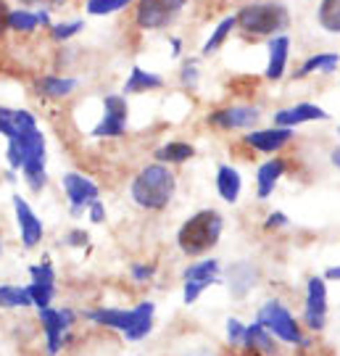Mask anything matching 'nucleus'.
Segmentation results:
<instances>
[{
	"instance_id": "5701e85b",
	"label": "nucleus",
	"mask_w": 340,
	"mask_h": 356,
	"mask_svg": "<svg viewBox=\"0 0 340 356\" xmlns=\"http://www.w3.org/2000/svg\"><path fill=\"white\" fill-rule=\"evenodd\" d=\"M161 88H164V76L161 74L148 72V69H143V66H132L122 95H138V92H151V90H161Z\"/></svg>"
},
{
	"instance_id": "aec40b11",
	"label": "nucleus",
	"mask_w": 340,
	"mask_h": 356,
	"mask_svg": "<svg viewBox=\"0 0 340 356\" xmlns=\"http://www.w3.org/2000/svg\"><path fill=\"white\" fill-rule=\"evenodd\" d=\"M51 13L48 8H38V11H29V8H16V11H8V29L13 32H35L38 26H51Z\"/></svg>"
},
{
	"instance_id": "f257e3e1",
	"label": "nucleus",
	"mask_w": 340,
	"mask_h": 356,
	"mask_svg": "<svg viewBox=\"0 0 340 356\" xmlns=\"http://www.w3.org/2000/svg\"><path fill=\"white\" fill-rule=\"evenodd\" d=\"M153 314H156V304L153 301H140L135 309H116V306L90 309V312H85V319L98 325V327L122 332L127 341L138 343L153 332Z\"/></svg>"
},
{
	"instance_id": "6e6552de",
	"label": "nucleus",
	"mask_w": 340,
	"mask_h": 356,
	"mask_svg": "<svg viewBox=\"0 0 340 356\" xmlns=\"http://www.w3.org/2000/svg\"><path fill=\"white\" fill-rule=\"evenodd\" d=\"M303 322L311 332L325 330L327 325V282L322 277L306 280V301H303Z\"/></svg>"
},
{
	"instance_id": "ea45409f",
	"label": "nucleus",
	"mask_w": 340,
	"mask_h": 356,
	"mask_svg": "<svg viewBox=\"0 0 340 356\" xmlns=\"http://www.w3.org/2000/svg\"><path fill=\"white\" fill-rule=\"evenodd\" d=\"M19 3H24V6H42V8H45V6H63V3H66V0H19Z\"/></svg>"
},
{
	"instance_id": "a878e982",
	"label": "nucleus",
	"mask_w": 340,
	"mask_h": 356,
	"mask_svg": "<svg viewBox=\"0 0 340 356\" xmlns=\"http://www.w3.org/2000/svg\"><path fill=\"white\" fill-rule=\"evenodd\" d=\"M338 61H340L338 53H316V56H309V58L303 61L301 69L296 72V76L301 79V76H309V74H314V72L332 74V72L338 69Z\"/></svg>"
},
{
	"instance_id": "412c9836",
	"label": "nucleus",
	"mask_w": 340,
	"mask_h": 356,
	"mask_svg": "<svg viewBox=\"0 0 340 356\" xmlns=\"http://www.w3.org/2000/svg\"><path fill=\"white\" fill-rule=\"evenodd\" d=\"M240 191H243V177L235 166L229 164H219L216 169V193L225 204H238Z\"/></svg>"
},
{
	"instance_id": "c85d7f7f",
	"label": "nucleus",
	"mask_w": 340,
	"mask_h": 356,
	"mask_svg": "<svg viewBox=\"0 0 340 356\" xmlns=\"http://www.w3.org/2000/svg\"><path fill=\"white\" fill-rule=\"evenodd\" d=\"M232 29H235V16H225V19L214 26L211 38L203 42V56H211V53L219 51V48L227 42V38L232 35Z\"/></svg>"
},
{
	"instance_id": "c03bdc74",
	"label": "nucleus",
	"mask_w": 340,
	"mask_h": 356,
	"mask_svg": "<svg viewBox=\"0 0 340 356\" xmlns=\"http://www.w3.org/2000/svg\"><path fill=\"white\" fill-rule=\"evenodd\" d=\"M0 256H3V241H0Z\"/></svg>"
},
{
	"instance_id": "0eeeda50",
	"label": "nucleus",
	"mask_w": 340,
	"mask_h": 356,
	"mask_svg": "<svg viewBox=\"0 0 340 356\" xmlns=\"http://www.w3.org/2000/svg\"><path fill=\"white\" fill-rule=\"evenodd\" d=\"M188 0H138L135 6V24L145 32H159L175 22Z\"/></svg>"
},
{
	"instance_id": "1a4fd4ad",
	"label": "nucleus",
	"mask_w": 340,
	"mask_h": 356,
	"mask_svg": "<svg viewBox=\"0 0 340 356\" xmlns=\"http://www.w3.org/2000/svg\"><path fill=\"white\" fill-rule=\"evenodd\" d=\"M127 119H129V106L124 95H106L103 116L92 127V138H122L127 132Z\"/></svg>"
},
{
	"instance_id": "bb28decb",
	"label": "nucleus",
	"mask_w": 340,
	"mask_h": 356,
	"mask_svg": "<svg viewBox=\"0 0 340 356\" xmlns=\"http://www.w3.org/2000/svg\"><path fill=\"white\" fill-rule=\"evenodd\" d=\"M316 19L325 32L330 35H340V0H322L319 3V11H316Z\"/></svg>"
},
{
	"instance_id": "4be33fe9",
	"label": "nucleus",
	"mask_w": 340,
	"mask_h": 356,
	"mask_svg": "<svg viewBox=\"0 0 340 356\" xmlns=\"http://www.w3.org/2000/svg\"><path fill=\"white\" fill-rule=\"evenodd\" d=\"M74 76H61V74H48V76H40L35 82V90H38L42 98H51V101H58V98H66L72 95L76 90Z\"/></svg>"
},
{
	"instance_id": "cd10ccee",
	"label": "nucleus",
	"mask_w": 340,
	"mask_h": 356,
	"mask_svg": "<svg viewBox=\"0 0 340 356\" xmlns=\"http://www.w3.org/2000/svg\"><path fill=\"white\" fill-rule=\"evenodd\" d=\"M32 306L24 285H0V309H26Z\"/></svg>"
},
{
	"instance_id": "2eb2a0df",
	"label": "nucleus",
	"mask_w": 340,
	"mask_h": 356,
	"mask_svg": "<svg viewBox=\"0 0 340 356\" xmlns=\"http://www.w3.org/2000/svg\"><path fill=\"white\" fill-rule=\"evenodd\" d=\"M293 140V129L290 127H266V129H253V132H248L245 138H243V143L245 145H251L253 151L259 153H277L280 148H285L288 143Z\"/></svg>"
},
{
	"instance_id": "f8f14e48",
	"label": "nucleus",
	"mask_w": 340,
	"mask_h": 356,
	"mask_svg": "<svg viewBox=\"0 0 340 356\" xmlns=\"http://www.w3.org/2000/svg\"><path fill=\"white\" fill-rule=\"evenodd\" d=\"M11 201H13V214H16V227H19L22 245L24 248H35L45 238V225H42V219L32 211V206L26 204L19 193L13 195Z\"/></svg>"
},
{
	"instance_id": "ddd939ff",
	"label": "nucleus",
	"mask_w": 340,
	"mask_h": 356,
	"mask_svg": "<svg viewBox=\"0 0 340 356\" xmlns=\"http://www.w3.org/2000/svg\"><path fill=\"white\" fill-rule=\"evenodd\" d=\"M259 280H261V272L253 261H235L227 267L225 282L232 298H245L259 285Z\"/></svg>"
},
{
	"instance_id": "c9c22d12",
	"label": "nucleus",
	"mask_w": 340,
	"mask_h": 356,
	"mask_svg": "<svg viewBox=\"0 0 340 356\" xmlns=\"http://www.w3.org/2000/svg\"><path fill=\"white\" fill-rule=\"evenodd\" d=\"M153 275H156V267H153V264H132V267H129V277L135 282H148V280H153Z\"/></svg>"
},
{
	"instance_id": "a211bd4d",
	"label": "nucleus",
	"mask_w": 340,
	"mask_h": 356,
	"mask_svg": "<svg viewBox=\"0 0 340 356\" xmlns=\"http://www.w3.org/2000/svg\"><path fill=\"white\" fill-rule=\"evenodd\" d=\"M280 341L272 335V332H266L259 322H251V325H245V330H243V338H240V346L248 351V354H261V356H277L280 351Z\"/></svg>"
},
{
	"instance_id": "72a5a7b5",
	"label": "nucleus",
	"mask_w": 340,
	"mask_h": 356,
	"mask_svg": "<svg viewBox=\"0 0 340 356\" xmlns=\"http://www.w3.org/2000/svg\"><path fill=\"white\" fill-rule=\"evenodd\" d=\"M243 330H245V325H243V322H240L238 317H229V319H227V341H229V346H240Z\"/></svg>"
},
{
	"instance_id": "58836bf2",
	"label": "nucleus",
	"mask_w": 340,
	"mask_h": 356,
	"mask_svg": "<svg viewBox=\"0 0 340 356\" xmlns=\"http://www.w3.org/2000/svg\"><path fill=\"white\" fill-rule=\"evenodd\" d=\"M8 6H6V0H0V38L6 35V29H8Z\"/></svg>"
},
{
	"instance_id": "6ab92c4d",
	"label": "nucleus",
	"mask_w": 340,
	"mask_h": 356,
	"mask_svg": "<svg viewBox=\"0 0 340 356\" xmlns=\"http://www.w3.org/2000/svg\"><path fill=\"white\" fill-rule=\"evenodd\" d=\"M285 175V161L282 159H269L264 164L259 166V172H256V195L266 201V198H272V193L277 191V182L282 179Z\"/></svg>"
},
{
	"instance_id": "e433bc0d",
	"label": "nucleus",
	"mask_w": 340,
	"mask_h": 356,
	"mask_svg": "<svg viewBox=\"0 0 340 356\" xmlns=\"http://www.w3.org/2000/svg\"><path fill=\"white\" fill-rule=\"evenodd\" d=\"M88 241H90V235L82 227L69 229V232H66V238H63V243H66L69 248H82V245H88Z\"/></svg>"
},
{
	"instance_id": "7ed1b4c3",
	"label": "nucleus",
	"mask_w": 340,
	"mask_h": 356,
	"mask_svg": "<svg viewBox=\"0 0 340 356\" xmlns=\"http://www.w3.org/2000/svg\"><path fill=\"white\" fill-rule=\"evenodd\" d=\"M225 229V219L214 209H201L182 222L177 232V245L185 256H203L214 248Z\"/></svg>"
},
{
	"instance_id": "b1692460",
	"label": "nucleus",
	"mask_w": 340,
	"mask_h": 356,
	"mask_svg": "<svg viewBox=\"0 0 340 356\" xmlns=\"http://www.w3.org/2000/svg\"><path fill=\"white\" fill-rule=\"evenodd\" d=\"M153 156H156L159 164H185L195 156V148L185 140H169L161 148H156Z\"/></svg>"
},
{
	"instance_id": "f3484780",
	"label": "nucleus",
	"mask_w": 340,
	"mask_h": 356,
	"mask_svg": "<svg viewBox=\"0 0 340 356\" xmlns=\"http://www.w3.org/2000/svg\"><path fill=\"white\" fill-rule=\"evenodd\" d=\"M325 119H330V114L325 108H319L316 103H296L290 108H280L275 114V124L296 129L298 124H306V122H325Z\"/></svg>"
},
{
	"instance_id": "423d86ee",
	"label": "nucleus",
	"mask_w": 340,
	"mask_h": 356,
	"mask_svg": "<svg viewBox=\"0 0 340 356\" xmlns=\"http://www.w3.org/2000/svg\"><path fill=\"white\" fill-rule=\"evenodd\" d=\"M40 325H42V332H45V348H48V356H58L61 348L69 341V330L74 327L76 314L69 309V306H42L38 309Z\"/></svg>"
},
{
	"instance_id": "4c0bfd02",
	"label": "nucleus",
	"mask_w": 340,
	"mask_h": 356,
	"mask_svg": "<svg viewBox=\"0 0 340 356\" xmlns=\"http://www.w3.org/2000/svg\"><path fill=\"white\" fill-rule=\"evenodd\" d=\"M290 225V219H288V214H282V211H272V214L266 216L264 219V229H282V227H288Z\"/></svg>"
},
{
	"instance_id": "7c9ffc66",
	"label": "nucleus",
	"mask_w": 340,
	"mask_h": 356,
	"mask_svg": "<svg viewBox=\"0 0 340 356\" xmlns=\"http://www.w3.org/2000/svg\"><path fill=\"white\" fill-rule=\"evenodd\" d=\"M132 0H88L85 8H88L90 16H108L113 11H122L127 8Z\"/></svg>"
},
{
	"instance_id": "a19ab883",
	"label": "nucleus",
	"mask_w": 340,
	"mask_h": 356,
	"mask_svg": "<svg viewBox=\"0 0 340 356\" xmlns=\"http://www.w3.org/2000/svg\"><path fill=\"white\" fill-rule=\"evenodd\" d=\"M325 282H338L340 280V267H327V272H325V277H322Z\"/></svg>"
},
{
	"instance_id": "c756f323",
	"label": "nucleus",
	"mask_w": 340,
	"mask_h": 356,
	"mask_svg": "<svg viewBox=\"0 0 340 356\" xmlns=\"http://www.w3.org/2000/svg\"><path fill=\"white\" fill-rule=\"evenodd\" d=\"M51 40L56 42H66V40L76 38L82 29H85V22L82 19H76V22H61V24H51Z\"/></svg>"
},
{
	"instance_id": "79ce46f5",
	"label": "nucleus",
	"mask_w": 340,
	"mask_h": 356,
	"mask_svg": "<svg viewBox=\"0 0 340 356\" xmlns=\"http://www.w3.org/2000/svg\"><path fill=\"white\" fill-rule=\"evenodd\" d=\"M166 40H169V45H172V56H175V58H179V51H182V42H179L177 38H166Z\"/></svg>"
},
{
	"instance_id": "20e7f679",
	"label": "nucleus",
	"mask_w": 340,
	"mask_h": 356,
	"mask_svg": "<svg viewBox=\"0 0 340 356\" xmlns=\"http://www.w3.org/2000/svg\"><path fill=\"white\" fill-rule=\"evenodd\" d=\"M290 24V13L282 3H251L235 13V26L248 38H272Z\"/></svg>"
},
{
	"instance_id": "37998d69",
	"label": "nucleus",
	"mask_w": 340,
	"mask_h": 356,
	"mask_svg": "<svg viewBox=\"0 0 340 356\" xmlns=\"http://www.w3.org/2000/svg\"><path fill=\"white\" fill-rule=\"evenodd\" d=\"M330 161H332V166H338V164H340V151H338V148L332 151V156H330Z\"/></svg>"
},
{
	"instance_id": "2f4dec72",
	"label": "nucleus",
	"mask_w": 340,
	"mask_h": 356,
	"mask_svg": "<svg viewBox=\"0 0 340 356\" xmlns=\"http://www.w3.org/2000/svg\"><path fill=\"white\" fill-rule=\"evenodd\" d=\"M198 64H201V58H185L182 66H179V82L185 85V88H195L198 85Z\"/></svg>"
},
{
	"instance_id": "9b49d317",
	"label": "nucleus",
	"mask_w": 340,
	"mask_h": 356,
	"mask_svg": "<svg viewBox=\"0 0 340 356\" xmlns=\"http://www.w3.org/2000/svg\"><path fill=\"white\" fill-rule=\"evenodd\" d=\"M29 277L32 282L24 285L26 293H29V301L35 309H42V306H51L53 296H56V269H53L51 259L45 256L40 264H32L29 267Z\"/></svg>"
},
{
	"instance_id": "393cba45",
	"label": "nucleus",
	"mask_w": 340,
	"mask_h": 356,
	"mask_svg": "<svg viewBox=\"0 0 340 356\" xmlns=\"http://www.w3.org/2000/svg\"><path fill=\"white\" fill-rule=\"evenodd\" d=\"M219 261L216 259H201V261H195V264H190V267L182 269V280H201V282H209V285H216L219 282Z\"/></svg>"
},
{
	"instance_id": "9d476101",
	"label": "nucleus",
	"mask_w": 340,
	"mask_h": 356,
	"mask_svg": "<svg viewBox=\"0 0 340 356\" xmlns=\"http://www.w3.org/2000/svg\"><path fill=\"white\" fill-rule=\"evenodd\" d=\"M61 185H63L66 198H69V206H72V209H69L72 216H82L90 201L101 198V188H98L88 175H82V172H66L61 179Z\"/></svg>"
},
{
	"instance_id": "473e14b6",
	"label": "nucleus",
	"mask_w": 340,
	"mask_h": 356,
	"mask_svg": "<svg viewBox=\"0 0 340 356\" xmlns=\"http://www.w3.org/2000/svg\"><path fill=\"white\" fill-rule=\"evenodd\" d=\"M182 282H185V288H182V301H185L188 306L195 304L206 288H211L209 282H201V280H182Z\"/></svg>"
},
{
	"instance_id": "dca6fc26",
	"label": "nucleus",
	"mask_w": 340,
	"mask_h": 356,
	"mask_svg": "<svg viewBox=\"0 0 340 356\" xmlns=\"http://www.w3.org/2000/svg\"><path fill=\"white\" fill-rule=\"evenodd\" d=\"M266 53H269V58H266V69H264V76L266 79H272V82H277L285 76L288 72V58H290V38L288 35H272L269 42H266Z\"/></svg>"
},
{
	"instance_id": "39448f33",
	"label": "nucleus",
	"mask_w": 340,
	"mask_h": 356,
	"mask_svg": "<svg viewBox=\"0 0 340 356\" xmlns=\"http://www.w3.org/2000/svg\"><path fill=\"white\" fill-rule=\"evenodd\" d=\"M256 322H259L266 332H272L280 343L301 346V348H309V343H311V341H309V338L301 332V327H298V319L293 317V312H290L282 301H277V298L266 301V304L259 309Z\"/></svg>"
},
{
	"instance_id": "f03ea898",
	"label": "nucleus",
	"mask_w": 340,
	"mask_h": 356,
	"mask_svg": "<svg viewBox=\"0 0 340 356\" xmlns=\"http://www.w3.org/2000/svg\"><path fill=\"white\" fill-rule=\"evenodd\" d=\"M177 193V177L175 172L169 169L166 164H148L143 166L132 185H129V195L132 201L145 209V211H161L166 206L172 204Z\"/></svg>"
},
{
	"instance_id": "f704fd0d",
	"label": "nucleus",
	"mask_w": 340,
	"mask_h": 356,
	"mask_svg": "<svg viewBox=\"0 0 340 356\" xmlns=\"http://www.w3.org/2000/svg\"><path fill=\"white\" fill-rule=\"evenodd\" d=\"M85 214H88V219L92 222V225H103V222H106V206H103L101 198L90 201L88 209H85Z\"/></svg>"
},
{
	"instance_id": "4468645a",
	"label": "nucleus",
	"mask_w": 340,
	"mask_h": 356,
	"mask_svg": "<svg viewBox=\"0 0 340 356\" xmlns=\"http://www.w3.org/2000/svg\"><path fill=\"white\" fill-rule=\"evenodd\" d=\"M261 111L256 106H227V108H219L214 114H209V124L219 129H245L253 127L259 122Z\"/></svg>"
}]
</instances>
